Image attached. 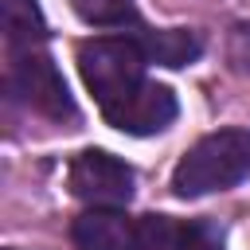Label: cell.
I'll list each match as a JSON object with an SVG mask.
<instances>
[{
    "mask_svg": "<svg viewBox=\"0 0 250 250\" xmlns=\"http://www.w3.org/2000/svg\"><path fill=\"white\" fill-rule=\"evenodd\" d=\"M250 176V129H219L199 137L172 172V191L180 199H199L227 191Z\"/></svg>",
    "mask_w": 250,
    "mask_h": 250,
    "instance_id": "6da1fadb",
    "label": "cell"
},
{
    "mask_svg": "<svg viewBox=\"0 0 250 250\" xmlns=\"http://www.w3.org/2000/svg\"><path fill=\"white\" fill-rule=\"evenodd\" d=\"M145 66H148V59L129 31L94 35V39L78 43V74H82V82L94 94L102 113L121 105L129 94H137L148 82Z\"/></svg>",
    "mask_w": 250,
    "mask_h": 250,
    "instance_id": "7a4b0ae2",
    "label": "cell"
},
{
    "mask_svg": "<svg viewBox=\"0 0 250 250\" xmlns=\"http://www.w3.org/2000/svg\"><path fill=\"white\" fill-rule=\"evenodd\" d=\"M4 90L8 98L23 102L27 109H35L47 121H74L78 105L55 66V59L43 47H27V51H8V66H4Z\"/></svg>",
    "mask_w": 250,
    "mask_h": 250,
    "instance_id": "3957f363",
    "label": "cell"
},
{
    "mask_svg": "<svg viewBox=\"0 0 250 250\" xmlns=\"http://www.w3.org/2000/svg\"><path fill=\"white\" fill-rule=\"evenodd\" d=\"M133 168L105 148H82L66 168L70 195L90 207H125L133 199Z\"/></svg>",
    "mask_w": 250,
    "mask_h": 250,
    "instance_id": "277c9868",
    "label": "cell"
},
{
    "mask_svg": "<svg viewBox=\"0 0 250 250\" xmlns=\"http://www.w3.org/2000/svg\"><path fill=\"white\" fill-rule=\"evenodd\" d=\"M176 113H180L176 94L168 86H160V82H145L137 94H129L121 105L105 109L102 117L113 129L129 133V137H152V133H164L176 121Z\"/></svg>",
    "mask_w": 250,
    "mask_h": 250,
    "instance_id": "5b68a950",
    "label": "cell"
},
{
    "mask_svg": "<svg viewBox=\"0 0 250 250\" xmlns=\"http://www.w3.org/2000/svg\"><path fill=\"white\" fill-rule=\"evenodd\" d=\"M137 219H129L121 207H86L70 223V242L78 250H133Z\"/></svg>",
    "mask_w": 250,
    "mask_h": 250,
    "instance_id": "8992f818",
    "label": "cell"
},
{
    "mask_svg": "<svg viewBox=\"0 0 250 250\" xmlns=\"http://www.w3.org/2000/svg\"><path fill=\"white\" fill-rule=\"evenodd\" d=\"M129 35L141 43L148 62L160 66H188L203 55V39L191 27H148V23H133Z\"/></svg>",
    "mask_w": 250,
    "mask_h": 250,
    "instance_id": "52a82bcc",
    "label": "cell"
},
{
    "mask_svg": "<svg viewBox=\"0 0 250 250\" xmlns=\"http://www.w3.org/2000/svg\"><path fill=\"white\" fill-rule=\"evenodd\" d=\"M4 39L8 51H27L47 43V20L39 0H4Z\"/></svg>",
    "mask_w": 250,
    "mask_h": 250,
    "instance_id": "ba28073f",
    "label": "cell"
},
{
    "mask_svg": "<svg viewBox=\"0 0 250 250\" xmlns=\"http://www.w3.org/2000/svg\"><path fill=\"white\" fill-rule=\"evenodd\" d=\"M90 23L98 27H113V31H129L133 23H141L133 0H70Z\"/></svg>",
    "mask_w": 250,
    "mask_h": 250,
    "instance_id": "9c48e42d",
    "label": "cell"
},
{
    "mask_svg": "<svg viewBox=\"0 0 250 250\" xmlns=\"http://www.w3.org/2000/svg\"><path fill=\"white\" fill-rule=\"evenodd\" d=\"M176 223L172 215H141L133 230V250H176Z\"/></svg>",
    "mask_w": 250,
    "mask_h": 250,
    "instance_id": "30bf717a",
    "label": "cell"
},
{
    "mask_svg": "<svg viewBox=\"0 0 250 250\" xmlns=\"http://www.w3.org/2000/svg\"><path fill=\"white\" fill-rule=\"evenodd\" d=\"M176 250H223V227L211 219H180Z\"/></svg>",
    "mask_w": 250,
    "mask_h": 250,
    "instance_id": "8fae6325",
    "label": "cell"
},
{
    "mask_svg": "<svg viewBox=\"0 0 250 250\" xmlns=\"http://www.w3.org/2000/svg\"><path fill=\"white\" fill-rule=\"evenodd\" d=\"M230 62L238 70H250V23H238L230 31Z\"/></svg>",
    "mask_w": 250,
    "mask_h": 250,
    "instance_id": "7c38bea8",
    "label": "cell"
},
{
    "mask_svg": "<svg viewBox=\"0 0 250 250\" xmlns=\"http://www.w3.org/2000/svg\"><path fill=\"white\" fill-rule=\"evenodd\" d=\"M8 250H12V246H8Z\"/></svg>",
    "mask_w": 250,
    "mask_h": 250,
    "instance_id": "4fadbf2b",
    "label": "cell"
}]
</instances>
